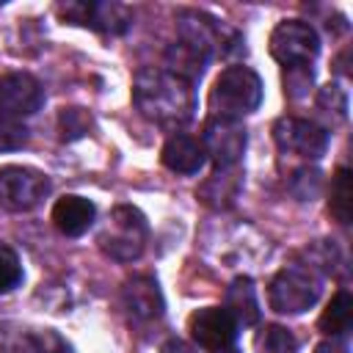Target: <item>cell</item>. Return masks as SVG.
Masks as SVG:
<instances>
[{
    "instance_id": "1",
    "label": "cell",
    "mask_w": 353,
    "mask_h": 353,
    "mask_svg": "<svg viewBox=\"0 0 353 353\" xmlns=\"http://www.w3.org/2000/svg\"><path fill=\"white\" fill-rule=\"evenodd\" d=\"M132 105L146 121L179 130L196 113V91L193 83L165 69H141L132 80Z\"/></svg>"
},
{
    "instance_id": "2",
    "label": "cell",
    "mask_w": 353,
    "mask_h": 353,
    "mask_svg": "<svg viewBox=\"0 0 353 353\" xmlns=\"http://www.w3.org/2000/svg\"><path fill=\"white\" fill-rule=\"evenodd\" d=\"M146 234H149V226H146L143 212L130 207V204H119L110 210L105 226L97 234V243L110 259L132 262L143 254Z\"/></svg>"
},
{
    "instance_id": "3",
    "label": "cell",
    "mask_w": 353,
    "mask_h": 353,
    "mask_svg": "<svg viewBox=\"0 0 353 353\" xmlns=\"http://www.w3.org/2000/svg\"><path fill=\"white\" fill-rule=\"evenodd\" d=\"M259 102H262V80L248 66L223 69L210 88V108L215 110V116L237 119L243 113L256 110Z\"/></svg>"
},
{
    "instance_id": "4",
    "label": "cell",
    "mask_w": 353,
    "mask_h": 353,
    "mask_svg": "<svg viewBox=\"0 0 353 353\" xmlns=\"http://www.w3.org/2000/svg\"><path fill=\"white\" fill-rule=\"evenodd\" d=\"M323 284L312 268L287 265L281 268L268 287V303L279 314H301L317 303Z\"/></svg>"
},
{
    "instance_id": "5",
    "label": "cell",
    "mask_w": 353,
    "mask_h": 353,
    "mask_svg": "<svg viewBox=\"0 0 353 353\" xmlns=\"http://www.w3.org/2000/svg\"><path fill=\"white\" fill-rule=\"evenodd\" d=\"M320 52V39L314 28L303 19H284L270 33V55L284 66H309Z\"/></svg>"
},
{
    "instance_id": "6",
    "label": "cell",
    "mask_w": 353,
    "mask_h": 353,
    "mask_svg": "<svg viewBox=\"0 0 353 353\" xmlns=\"http://www.w3.org/2000/svg\"><path fill=\"white\" fill-rule=\"evenodd\" d=\"M50 193L47 174L28 165H3L0 168V207L8 212H28L44 201Z\"/></svg>"
},
{
    "instance_id": "7",
    "label": "cell",
    "mask_w": 353,
    "mask_h": 353,
    "mask_svg": "<svg viewBox=\"0 0 353 353\" xmlns=\"http://www.w3.org/2000/svg\"><path fill=\"white\" fill-rule=\"evenodd\" d=\"M245 127L240 124V119H229V116H210L204 121V132H201V146L204 154L215 163V168H232L237 165V160L245 152Z\"/></svg>"
},
{
    "instance_id": "8",
    "label": "cell",
    "mask_w": 353,
    "mask_h": 353,
    "mask_svg": "<svg viewBox=\"0 0 353 353\" xmlns=\"http://www.w3.org/2000/svg\"><path fill=\"white\" fill-rule=\"evenodd\" d=\"M58 14L66 22L91 28L97 33H110L121 36L132 25V14L127 6L113 3V0H91V3H61Z\"/></svg>"
},
{
    "instance_id": "9",
    "label": "cell",
    "mask_w": 353,
    "mask_h": 353,
    "mask_svg": "<svg viewBox=\"0 0 353 353\" xmlns=\"http://www.w3.org/2000/svg\"><path fill=\"white\" fill-rule=\"evenodd\" d=\"M273 141L284 154H295L303 160H320L328 149V132L298 116H284L273 124Z\"/></svg>"
},
{
    "instance_id": "10",
    "label": "cell",
    "mask_w": 353,
    "mask_h": 353,
    "mask_svg": "<svg viewBox=\"0 0 353 353\" xmlns=\"http://www.w3.org/2000/svg\"><path fill=\"white\" fill-rule=\"evenodd\" d=\"M188 331L193 336V342L204 350H226L234 345L237 339V323L232 320V314L223 306H204L196 309L188 317Z\"/></svg>"
},
{
    "instance_id": "11",
    "label": "cell",
    "mask_w": 353,
    "mask_h": 353,
    "mask_svg": "<svg viewBox=\"0 0 353 353\" xmlns=\"http://www.w3.org/2000/svg\"><path fill=\"white\" fill-rule=\"evenodd\" d=\"M44 102L41 83L28 72H11L0 77V116L25 119L33 116Z\"/></svg>"
},
{
    "instance_id": "12",
    "label": "cell",
    "mask_w": 353,
    "mask_h": 353,
    "mask_svg": "<svg viewBox=\"0 0 353 353\" xmlns=\"http://www.w3.org/2000/svg\"><path fill=\"white\" fill-rule=\"evenodd\" d=\"M121 303H124L127 314L135 323L160 320L163 312H165L163 292H160V287H157V281L152 276H132L130 281H124V287H121Z\"/></svg>"
},
{
    "instance_id": "13",
    "label": "cell",
    "mask_w": 353,
    "mask_h": 353,
    "mask_svg": "<svg viewBox=\"0 0 353 353\" xmlns=\"http://www.w3.org/2000/svg\"><path fill=\"white\" fill-rule=\"evenodd\" d=\"M160 160L174 174H199L207 163V154H204V146H201L199 138L185 135V132H174L163 143Z\"/></svg>"
},
{
    "instance_id": "14",
    "label": "cell",
    "mask_w": 353,
    "mask_h": 353,
    "mask_svg": "<svg viewBox=\"0 0 353 353\" xmlns=\"http://www.w3.org/2000/svg\"><path fill=\"white\" fill-rule=\"evenodd\" d=\"M210 58H212V52L207 47H201L190 39H176L174 44L165 47V66H168L165 72L182 77L188 83H196L204 74Z\"/></svg>"
},
{
    "instance_id": "15",
    "label": "cell",
    "mask_w": 353,
    "mask_h": 353,
    "mask_svg": "<svg viewBox=\"0 0 353 353\" xmlns=\"http://www.w3.org/2000/svg\"><path fill=\"white\" fill-rule=\"evenodd\" d=\"M97 215V207L83 199V196H63L52 207V223L66 234V237H80L91 229Z\"/></svg>"
},
{
    "instance_id": "16",
    "label": "cell",
    "mask_w": 353,
    "mask_h": 353,
    "mask_svg": "<svg viewBox=\"0 0 353 353\" xmlns=\"http://www.w3.org/2000/svg\"><path fill=\"white\" fill-rule=\"evenodd\" d=\"M240 185H243V174H240L237 165H232V168H215V174L207 176L204 185L199 188V199L207 207L226 210V207L234 204V199L240 193Z\"/></svg>"
},
{
    "instance_id": "17",
    "label": "cell",
    "mask_w": 353,
    "mask_h": 353,
    "mask_svg": "<svg viewBox=\"0 0 353 353\" xmlns=\"http://www.w3.org/2000/svg\"><path fill=\"white\" fill-rule=\"evenodd\" d=\"M223 309L232 314L237 325H254L259 323V301H256V287L248 276H237L226 295H223Z\"/></svg>"
},
{
    "instance_id": "18",
    "label": "cell",
    "mask_w": 353,
    "mask_h": 353,
    "mask_svg": "<svg viewBox=\"0 0 353 353\" xmlns=\"http://www.w3.org/2000/svg\"><path fill=\"white\" fill-rule=\"evenodd\" d=\"M350 323H353V298H350V292L339 290L328 301V306L323 309L317 325H320L323 334H328L331 339H336V336H345L350 331Z\"/></svg>"
},
{
    "instance_id": "19",
    "label": "cell",
    "mask_w": 353,
    "mask_h": 353,
    "mask_svg": "<svg viewBox=\"0 0 353 353\" xmlns=\"http://www.w3.org/2000/svg\"><path fill=\"white\" fill-rule=\"evenodd\" d=\"M14 353H72V345L61 334L44 328V331H25Z\"/></svg>"
},
{
    "instance_id": "20",
    "label": "cell",
    "mask_w": 353,
    "mask_h": 353,
    "mask_svg": "<svg viewBox=\"0 0 353 353\" xmlns=\"http://www.w3.org/2000/svg\"><path fill=\"white\" fill-rule=\"evenodd\" d=\"M328 212L347 226L350 223V171L342 165L336 168L334 179H331V193H328Z\"/></svg>"
},
{
    "instance_id": "21",
    "label": "cell",
    "mask_w": 353,
    "mask_h": 353,
    "mask_svg": "<svg viewBox=\"0 0 353 353\" xmlns=\"http://www.w3.org/2000/svg\"><path fill=\"white\" fill-rule=\"evenodd\" d=\"M256 353H298V339L284 325H265L256 334Z\"/></svg>"
},
{
    "instance_id": "22",
    "label": "cell",
    "mask_w": 353,
    "mask_h": 353,
    "mask_svg": "<svg viewBox=\"0 0 353 353\" xmlns=\"http://www.w3.org/2000/svg\"><path fill=\"white\" fill-rule=\"evenodd\" d=\"M91 127H94V121H91V116L83 108H63L61 116H58V130H61V138L63 141L83 138Z\"/></svg>"
},
{
    "instance_id": "23",
    "label": "cell",
    "mask_w": 353,
    "mask_h": 353,
    "mask_svg": "<svg viewBox=\"0 0 353 353\" xmlns=\"http://www.w3.org/2000/svg\"><path fill=\"white\" fill-rule=\"evenodd\" d=\"M22 281V265L11 245L0 243V292L14 290Z\"/></svg>"
},
{
    "instance_id": "24",
    "label": "cell",
    "mask_w": 353,
    "mask_h": 353,
    "mask_svg": "<svg viewBox=\"0 0 353 353\" xmlns=\"http://www.w3.org/2000/svg\"><path fill=\"white\" fill-rule=\"evenodd\" d=\"M317 108L325 110L328 116H334V121H342V119L347 116V94H345L339 85L328 83V85H323L320 94H317Z\"/></svg>"
},
{
    "instance_id": "25",
    "label": "cell",
    "mask_w": 353,
    "mask_h": 353,
    "mask_svg": "<svg viewBox=\"0 0 353 353\" xmlns=\"http://www.w3.org/2000/svg\"><path fill=\"white\" fill-rule=\"evenodd\" d=\"M290 190L301 199V201H312L320 190V171L314 168H298L290 179Z\"/></svg>"
},
{
    "instance_id": "26",
    "label": "cell",
    "mask_w": 353,
    "mask_h": 353,
    "mask_svg": "<svg viewBox=\"0 0 353 353\" xmlns=\"http://www.w3.org/2000/svg\"><path fill=\"white\" fill-rule=\"evenodd\" d=\"M28 143V130L8 116H0V152H14Z\"/></svg>"
},
{
    "instance_id": "27",
    "label": "cell",
    "mask_w": 353,
    "mask_h": 353,
    "mask_svg": "<svg viewBox=\"0 0 353 353\" xmlns=\"http://www.w3.org/2000/svg\"><path fill=\"white\" fill-rule=\"evenodd\" d=\"M309 85H312V69L309 66H303L301 69V77H298V66H292V69H284V91L290 94V97H303L306 91H309Z\"/></svg>"
},
{
    "instance_id": "28",
    "label": "cell",
    "mask_w": 353,
    "mask_h": 353,
    "mask_svg": "<svg viewBox=\"0 0 353 353\" xmlns=\"http://www.w3.org/2000/svg\"><path fill=\"white\" fill-rule=\"evenodd\" d=\"M160 353H196V347L193 345H188L185 339H168L163 347H160Z\"/></svg>"
},
{
    "instance_id": "29",
    "label": "cell",
    "mask_w": 353,
    "mask_h": 353,
    "mask_svg": "<svg viewBox=\"0 0 353 353\" xmlns=\"http://www.w3.org/2000/svg\"><path fill=\"white\" fill-rule=\"evenodd\" d=\"M314 353H347V345L339 342V339H325L314 347Z\"/></svg>"
},
{
    "instance_id": "30",
    "label": "cell",
    "mask_w": 353,
    "mask_h": 353,
    "mask_svg": "<svg viewBox=\"0 0 353 353\" xmlns=\"http://www.w3.org/2000/svg\"><path fill=\"white\" fill-rule=\"evenodd\" d=\"M215 353H237L234 347H226V350H215Z\"/></svg>"
}]
</instances>
